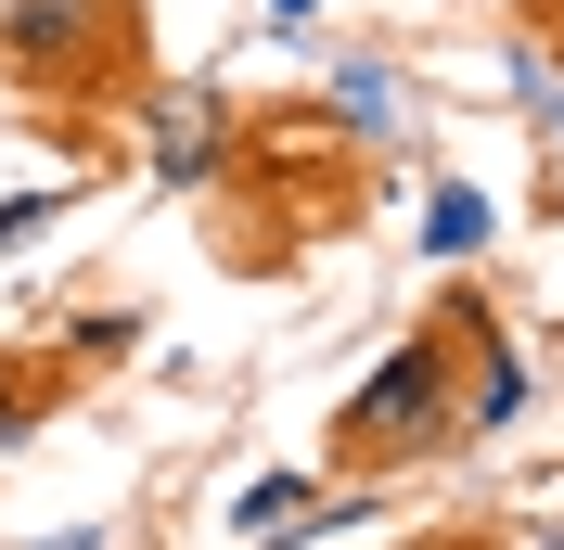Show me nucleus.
I'll list each match as a JSON object with an SVG mask.
<instances>
[{
  "label": "nucleus",
  "mask_w": 564,
  "mask_h": 550,
  "mask_svg": "<svg viewBox=\"0 0 564 550\" xmlns=\"http://www.w3.org/2000/svg\"><path fill=\"white\" fill-rule=\"evenodd\" d=\"M77 384H90V372H77L65 345H0V461H13V448H26L52 410H65Z\"/></svg>",
  "instance_id": "nucleus-4"
},
{
  "label": "nucleus",
  "mask_w": 564,
  "mask_h": 550,
  "mask_svg": "<svg viewBox=\"0 0 564 550\" xmlns=\"http://www.w3.org/2000/svg\"><path fill=\"white\" fill-rule=\"evenodd\" d=\"M129 345H141V320H129V308H90L65 359H77V372H104V359H129Z\"/></svg>",
  "instance_id": "nucleus-8"
},
{
  "label": "nucleus",
  "mask_w": 564,
  "mask_h": 550,
  "mask_svg": "<svg viewBox=\"0 0 564 550\" xmlns=\"http://www.w3.org/2000/svg\"><path fill=\"white\" fill-rule=\"evenodd\" d=\"M334 129H347V141H386L398 129V77L386 65H347V77H334Z\"/></svg>",
  "instance_id": "nucleus-6"
},
{
  "label": "nucleus",
  "mask_w": 564,
  "mask_h": 550,
  "mask_svg": "<svg viewBox=\"0 0 564 550\" xmlns=\"http://www.w3.org/2000/svg\"><path fill=\"white\" fill-rule=\"evenodd\" d=\"M423 461H462V436H449V320L398 333L386 359L334 397V422H321V474L334 486H398V474H423Z\"/></svg>",
  "instance_id": "nucleus-1"
},
{
  "label": "nucleus",
  "mask_w": 564,
  "mask_h": 550,
  "mask_svg": "<svg viewBox=\"0 0 564 550\" xmlns=\"http://www.w3.org/2000/svg\"><path fill=\"white\" fill-rule=\"evenodd\" d=\"M104 38H129V0H0V65L13 77H65V52H104Z\"/></svg>",
  "instance_id": "nucleus-3"
},
{
  "label": "nucleus",
  "mask_w": 564,
  "mask_h": 550,
  "mask_svg": "<svg viewBox=\"0 0 564 550\" xmlns=\"http://www.w3.org/2000/svg\"><path fill=\"white\" fill-rule=\"evenodd\" d=\"M436 320H449V436H462V448L513 436V422H527V397H539L527 345L500 333L488 295H436Z\"/></svg>",
  "instance_id": "nucleus-2"
},
{
  "label": "nucleus",
  "mask_w": 564,
  "mask_h": 550,
  "mask_svg": "<svg viewBox=\"0 0 564 550\" xmlns=\"http://www.w3.org/2000/svg\"><path fill=\"white\" fill-rule=\"evenodd\" d=\"M39 218H52V193H26V206H0V256H13V243H39Z\"/></svg>",
  "instance_id": "nucleus-9"
},
{
  "label": "nucleus",
  "mask_w": 564,
  "mask_h": 550,
  "mask_svg": "<svg viewBox=\"0 0 564 550\" xmlns=\"http://www.w3.org/2000/svg\"><path fill=\"white\" fill-rule=\"evenodd\" d=\"M218 154H231V103H206V90H167V103H154V167H167V179H206Z\"/></svg>",
  "instance_id": "nucleus-5"
},
{
  "label": "nucleus",
  "mask_w": 564,
  "mask_h": 550,
  "mask_svg": "<svg viewBox=\"0 0 564 550\" xmlns=\"http://www.w3.org/2000/svg\"><path fill=\"white\" fill-rule=\"evenodd\" d=\"M488 231H500L488 193H475V179H436V218H423V243H436V256H475Z\"/></svg>",
  "instance_id": "nucleus-7"
}]
</instances>
